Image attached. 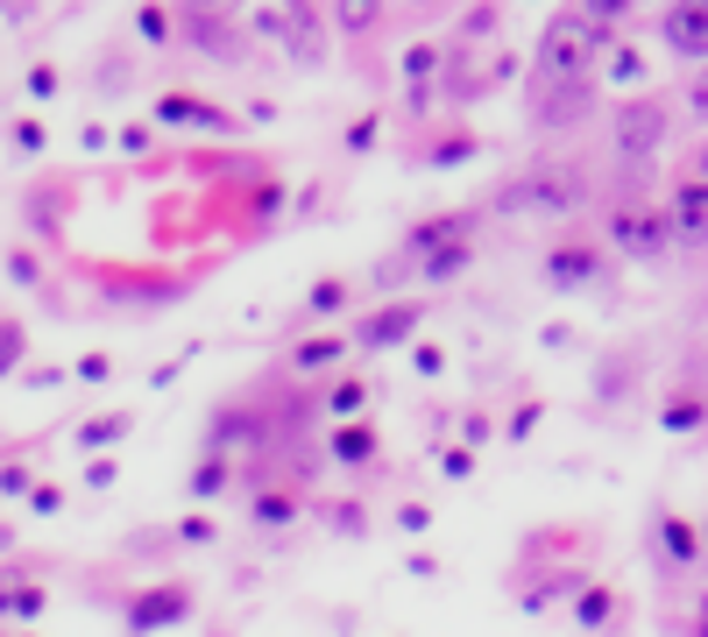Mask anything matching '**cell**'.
<instances>
[{
	"mask_svg": "<svg viewBox=\"0 0 708 637\" xmlns=\"http://www.w3.org/2000/svg\"><path fill=\"white\" fill-rule=\"evenodd\" d=\"M411 326H418V298H404V305H390V312L361 319V347H397Z\"/></svg>",
	"mask_w": 708,
	"mask_h": 637,
	"instance_id": "cell-9",
	"label": "cell"
},
{
	"mask_svg": "<svg viewBox=\"0 0 708 637\" xmlns=\"http://www.w3.org/2000/svg\"><path fill=\"white\" fill-rule=\"evenodd\" d=\"M156 114L163 120H185V128H228V114H220V106H206V100H163Z\"/></svg>",
	"mask_w": 708,
	"mask_h": 637,
	"instance_id": "cell-12",
	"label": "cell"
},
{
	"mask_svg": "<svg viewBox=\"0 0 708 637\" xmlns=\"http://www.w3.org/2000/svg\"><path fill=\"white\" fill-rule=\"evenodd\" d=\"M595 114V85L589 79H532V120L538 128H574Z\"/></svg>",
	"mask_w": 708,
	"mask_h": 637,
	"instance_id": "cell-3",
	"label": "cell"
},
{
	"mask_svg": "<svg viewBox=\"0 0 708 637\" xmlns=\"http://www.w3.org/2000/svg\"><path fill=\"white\" fill-rule=\"evenodd\" d=\"M334 453H340V461H348V467H361V461H369V453H375V439L361 432V425H348V432L334 439Z\"/></svg>",
	"mask_w": 708,
	"mask_h": 637,
	"instance_id": "cell-14",
	"label": "cell"
},
{
	"mask_svg": "<svg viewBox=\"0 0 708 637\" xmlns=\"http://www.w3.org/2000/svg\"><path fill=\"white\" fill-rule=\"evenodd\" d=\"M602 616H610V595H602V588H595V595H581V624H602Z\"/></svg>",
	"mask_w": 708,
	"mask_h": 637,
	"instance_id": "cell-20",
	"label": "cell"
},
{
	"mask_svg": "<svg viewBox=\"0 0 708 637\" xmlns=\"http://www.w3.org/2000/svg\"><path fill=\"white\" fill-rule=\"evenodd\" d=\"M687 100H695V106H701V114H708V65L695 71V85H687Z\"/></svg>",
	"mask_w": 708,
	"mask_h": 637,
	"instance_id": "cell-23",
	"label": "cell"
},
{
	"mask_svg": "<svg viewBox=\"0 0 708 637\" xmlns=\"http://www.w3.org/2000/svg\"><path fill=\"white\" fill-rule=\"evenodd\" d=\"M701 418V404L695 397H681V404H673V412H666V425H673V432H687V425H695Z\"/></svg>",
	"mask_w": 708,
	"mask_h": 637,
	"instance_id": "cell-19",
	"label": "cell"
},
{
	"mask_svg": "<svg viewBox=\"0 0 708 637\" xmlns=\"http://www.w3.org/2000/svg\"><path fill=\"white\" fill-rule=\"evenodd\" d=\"M114 432H120V418H100V425H85L79 439H85V447H100V439H114Z\"/></svg>",
	"mask_w": 708,
	"mask_h": 637,
	"instance_id": "cell-22",
	"label": "cell"
},
{
	"mask_svg": "<svg viewBox=\"0 0 708 637\" xmlns=\"http://www.w3.org/2000/svg\"><path fill=\"white\" fill-rule=\"evenodd\" d=\"M283 36H291V57H298V65H320V22H305V8L283 22Z\"/></svg>",
	"mask_w": 708,
	"mask_h": 637,
	"instance_id": "cell-13",
	"label": "cell"
},
{
	"mask_svg": "<svg viewBox=\"0 0 708 637\" xmlns=\"http://www.w3.org/2000/svg\"><path fill=\"white\" fill-rule=\"evenodd\" d=\"M255 518H263V524H291V496H263V503H255Z\"/></svg>",
	"mask_w": 708,
	"mask_h": 637,
	"instance_id": "cell-16",
	"label": "cell"
},
{
	"mask_svg": "<svg viewBox=\"0 0 708 637\" xmlns=\"http://www.w3.org/2000/svg\"><path fill=\"white\" fill-rule=\"evenodd\" d=\"M666 553H673V559H687V553H695V538H687V524H666Z\"/></svg>",
	"mask_w": 708,
	"mask_h": 637,
	"instance_id": "cell-21",
	"label": "cell"
},
{
	"mask_svg": "<svg viewBox=\"0 0 708 637\" xmlns=\"http://www.w3.org/2000/svg\"><path fill=\"white\" fill-rule=\"evenodd\" d=\"M185 36H191V43H199V50H213V57H234V50H241V36H234V22H220V14H199V8H191V14H185Z\"/></svg>",
	"mask_w": 708,
	"mask_h": 637,
	"instance_id": "cell-10",
	"label": "cell"
},
{
	"mask_svg": "<svg viewBox=\"0 0 708 637\" xmlns=\"http://www.w3.org/2000/svg\"><path fill=\"white\" fill-rule=\"evenodd\" d=\"M177 616H185V588H163V595H142V602H135V630L177 624Z\"/></svg>",
	"mask_w": 708,
	"mask_h": 637,
	"instance_id": "cell-11",
	"label": "cell"
},
{
	"mask_svg": "<svg viewBox=\"0 0 708 637\" xmlns=\"http://www.w3.org/2000/svg\"><path fill=\"white\" fill-rule=\"evenodd\" d=\"M701 177H708V149H701Z\"/></svg>",
	"mask_w": 708,
	"mask_h": 637,
	"instance_id": "cell-24",
	"label": "cell"
},
{
	"mask_svg": "<svg viewBox=\"0 0 708 637\" xmlns=\"http://www.w3.org/2000/svg\"><path fill=\"white\" fill-rule=\"evenodd\" d=\"M602 36H610V22L589 8H560L546 28H538V71L532 79H589Z\"/></svg>",
	"mask_w": 708,
	"mask_h": 637,
	"instance_id": "cell-1",
	"label": "cell"
},
{
	"mask_svg": "<svg viewBox=\"0 0 708 637\" xmlns=\"http://www.w3.org/2000/svg\"><path fill=\"white\" fill-rule=\"evenodd\" d=\"M666 43L681 57H701L708 65V8L695 0V8H666Z\"/></svg>",
	"mask_w": 708,
	"mask_h": 637,
	"instance_id": "cell-8",
	"label": "cell"
},
{
	"mask_svg": "<svg viewBox=\"0 0 708 637\" xmlns=\"http://www.w3.org/2000/svg\"><path fill=\"white\" fill-rule=\"evenodd\" d=\"M334 355H340L334 340H305V347H298V361H305V369H320V361H334Z\"/></svg>",
	"mask_w": 708,
	"mask_h": 637,
	"instance_id": "cell-18",
	"label": "cell"
},
{
	"mask_svg": "<svg viewBox=\"0 0 708 637\" xmlns=\"http://www.w3.org/2000/svg\"><path fill=\"white\" fill-rule=\"evenodd\" d=\"M546 283L553 291H602V283H610V263H602L595 241H560V248L546 255Z\"/></svg>",
	"mask_w": 708,
	"mask_h": 637,
	"instance_id": "cell-5",
	"label": "cell"
},
{
	"mask_svg": "<svg viewBox=\"0 0 708 637\" xmlns=\"http://www.w3.org/2000/svg\"><path fill=\"white\" fill-rule=\"evenodd\" d=\"M673 241H687V248H701L708 241V185H681V199H673Z\"/></svg>",
	"mask_w": 708,
	"mask_h": 637,
	"instance_id": "cell-7",
	"label": "cell"
},
{
	"mask_svg": "<svg viewBox=\"0 0 708 637\" xmlns=\"http://www.w3.org/2000/svg\"><path fill=\"white\" fill-rule=\"evenodd\" d=\"M404 71H411V79H432V71H440V50H411V57H404Z\"/></svg>",
	"mask_w": 708,
	"mask_h": 637,
	"instance_id": "cell-17",
	"label": "cell"
},
{
	"mask_svg": "<svg viewBox=\"0 0 708 637\" xmlns=\"http://www.w3.org/2000/svg\"><path fill=\"white\" fill-rule=\"evenodd\" d=\"M581 171L574 163H538V171H518L503 177V185L489 192L496 212H510V220H524V212H538V220H553V212H574L581 206Z\"/></svg>",
	"mask_w": 708,
	"mask_h": 637,
	"instance_id": "cell-2",
	"label": "cell"
},
{
	"mask_svg": "<svg viewBox=\"0 0 708 637\" xmlns=\"http://www.w3.org/2000/svg\"><path fill=\"white\" fill-rule=\"evenodd\" d=\"M468 263V241H454V248H440V255H426V277H454V269Z\"/></svg>",
	"mask_w": 708,
	"mask_h": 637,
	"instance_id": "cell-15",
	"label": "cell"
},
{
	"mask_svg": "<svg viewBox=\"0 0 708 637\" xmlns=\"http://www.w3.org/2000/svg\"><path fill=\"white\" fill-rule=\"evenodd\" d=\"M610 241L624 255H638V263H652V255L673 248V212H645V206H616L610 212Z\"/></svg>",
	"mask_w": 708,
	"mask_h": 637,
	"instance_id": "cell-4",
	"label": "cell"
},
{
	"mask_svg": "<svg viewBox=\"0 0 708 637\" xmlns=\"http://www.w3.org/2000/svg\"><path fill=\"white\" fill-rule=\"evenodd\" d=\"M659 142H666V106H659V100H630V106H616V149H624L630 163H645Z\"/></svg>",
	"mask_w": 708,
	"mask_h": 637,
	"instance_id": "cell-6",
	"label": "cell"
}]
</instances>
